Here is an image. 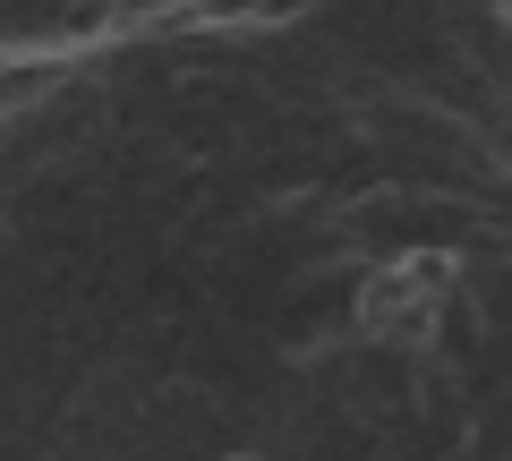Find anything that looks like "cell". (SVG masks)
<instances>
[{"label": "cell", "instance_id": "7a4b0ae2", "mask_svg": "<svg viewBox=\"0 0 512 461\" xmlns=\"http://www.w3.org/2000/svg\"><path fill=\"white\" fill-rule=\"evenodd\" d=\"M214 461H274V453H214Z\"/></svg>", "mask_w": 512, "mask_h": 461}, {"label": "cell", "instance_id": "6da1fadb", "mask_svg": "<svg viewBox=\"0 0 512 461\" xmlns=\"http://www.w3.org/2000/svg\"><path fill=\"white\" fill-rule=\"evenodd\" d=\"M453 299H461V257L453 248H410V257H384L359 282L350 325L376 351H427L444 333V316H453Z\"/></svg>", "mask_w": 512, "mask_h": 461}]
</instances>
